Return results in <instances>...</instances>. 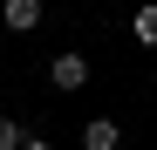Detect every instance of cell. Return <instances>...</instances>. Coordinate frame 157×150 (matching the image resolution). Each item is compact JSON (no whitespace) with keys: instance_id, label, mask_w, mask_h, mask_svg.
<instances>
[{"instance_id":"1","label":"cell","mask_w":157,"mask_h":150,"mask_svg":"<svg viewBox=\"0 0 157 150\" xmlns=\"http://www.w3.org/2000/svg\"><path fill=\"white\" fill-rule=\"evenodd\" d=\"M48 82H55L62 96L89 89V55H55V62H48Z\"/></svg>"},{"instance_id":"2","label":"cell","mask_w":157,"mask_h":150,"mask_svg":"<svg viewBox=\"0 0 157 150\" xmlns=\"http://www.w3.org/2000/svg\"><path fill=\"white\" fill-rule=\"evenodd\" d=\"M116 143H123V123L116 116H89L82 123V150H116Z\"/></svg>"},{"instance_id":"3","label":"cell","mask_w":157,"mask_h":150,"mask_svg":"<svg viewBox=\"0 0 157 150\" xmlns=\"http://www.w3.org/2000/svg\"><path fill=\"white\" fill-rule=\"evenodd\" d=\"M7 28L14 34H34L41 28V0H7Z\"/></svg>"},{"instance_id":"4","label":"cell","mask_w":157,"mask_h":150,"mask_svg":"<svg viewBox=\"0 0 157 150\" xmlns=\"http://www.w3.org/2000/svg\"><path fill=\"white\" fill-rule=\"evenodd\" d=\"M130 34H137L144 48H157V0H144V7L130 14Z\"/></svg>"},{"instance_id":"5","label":"cell","mask_w":157,"mask_h":150,"mask_svg":"<svg viewBox=\"0 0 157 150\" xmlns=\"http://www.w3.org/2000/svg\"><path fill=\"white\" fill-rule=\"evenodd\" d=\"M34 130H28V123H21V116H7V109H0V150H21V143H28Z\"/></svg>"},{"instance_id":"6","label":"cell","mask_w":157,"mask_h":150,"mask_svg":"<svg viewBox=\"0 0 157 150\" xmlns=\"http://www.w3.org/2000/svg\"><path fill=\"white\" fill-rule=\"evenodd\" d=\"M21 150H55V143H48V137H28V143H21Z\"/></svg>"}]
</instances>
